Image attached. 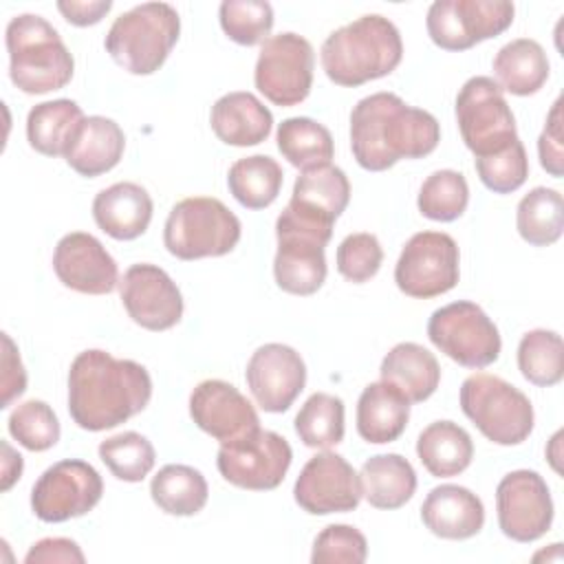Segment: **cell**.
<instances>
[{
	"label": "cell",
	"instance_id": "obj_1",
	"mask_svg": "<svg viewBox=\"0 0 564 564\" xmlns=\"http://www.w3.org/2000/svg\"><path fill=\"white\" fill-rule=\"evenodd\" d=\"M150 397V372L132 359L90 348L70 364L68 414L82 430H112L145 410Z\"/></svg>",
	"mask_w": 564,
	"mask_h": 564
},
{
	"label": "cell",
	"instance_id": "obj_2",
	"mask_svg": "<svg viewBox=\"0 0 564 564\" xmlns=\"http://www.w3.org/2000/svg\"><path fill=\"white\" fill-rule=\"evenodd\" d=\"M441 126L434 115L408 106L394 93H375L350 112V148L368 172H383L401 159H421L436 150Z\"/></svg>",
	"mask_w": 564,
	"mask_h": 564
},
{
	"label": "cell",
	"instance_id": "obj_3",
	"mask_svg": "<svg viewBox=\"0 0 564 564\" xmlns=\"http://www.w3.org/2000/svg\"><path fill=\"white\" fill-rule=\"evenodd\" d=\"M403 57L401 33L388 18L368 13L333 31L319 51L326 77L346 88L390 75Z\"/></svg>",
	"mask_w": 564,
	"mask_h": 564
},
{
	"label": "cell",
	"instance_id": "obj_4",
	"mask_svg": "<svg viewBox=\"0 0 564 564\" xmlns=\"http://www.w3.org/2000/svg\"><path fill=\"white\" fill-rule=\"evenodd\" d=\"M9 77L26 95L64 88L73 79L75 59L57 29L42 15L22 13L7 24Z\"/></svg>",
	"mask_w": 564,
	"mask_h": 564
},
{
	"label": "cell",
	"instance_id": "obj_5",
	"mask_svg": "<svg viewBox=\"0 0 564 564\" xmlns=\"http://www.w3.org/2000/svg\"><path fill=\"white\" fill-rule=\"evenodd\" d=\"M181 33V18L167 2H143L115 18L106 51L132 75H152L167 59Z\"/></svg>",
	"mask_w": 564,
	"mask_h": 564
},
{
	"label": "cell",
	"instance_id": "obj_6",
	"mask_svg": "<svg viewBox=\"0 0 564 564\" xmlns=\"http://www.w3.org/2000/svg\"><path fill=\"white\" fill-rule=\"evenodd\" d=\"M238 216L218 198L192 196L178 200L165 220L163 245L178 260L218 258L240 240Z\"/></svg>",
	"mask_w": 564,
	"mask_h": 564
},
{
	"label": "cell",
	"instance_id": "obj_7",
	"mask_svg": "<svg viewBox=\"0 0 564 564\" xmlns=\"http://www.w3.org/2000/svg\"><path fill=\"white\" fill-rule=\"evenodd\" d=\"M460 410L496 445H520L533 432V405L509 381L476 372L460 386Z\"/></svg>",
	"mask_w": 564,
	"mask_h": 564
},
{
	"label": "cell",
	"instance_id": "obj_8",
	"mask_svg": "<svg viewBox=\"0 0 564 564\" xmlns=\"http://www.w3.org/2000/svg\"><path fill=\"white\" fill-rule=\"evenodd\" d=\"M333 236V225L300 216L284 207L275 220L278 251L273 258V278L291 295H313L326 280L324 247Z\"/></svg>",
	"mask_w": 564,
	"mask_h": 564
},
{
	"label": "cell",
	"instance_id": "obj_9",
	"mask_svg": "<svg viewBox=\"0 0 564 564\" xmlns=\"http://www.w3.org/2000/svg\"><path fill=\"white\" fill-rule=\"evenodd\" d=\"M456 123L476 159L502 152L518 139L516 117L502 88L485 75L467 79L458 90Z\"/></svg>",
	"mask_w": 564,
	"mask_h": 564
},
{
	"label": "cell",
	"instance_id": "obj_10",
	"mask_svg": "<svg viewBox=\"0 0 564 564\" xmlns=\"http://www.w3.org/2000/svg\"><path fill=\"white\" fill-rule=\"evenodd\" d=\"M430 341L465 368H487L500 357V333L487 313L467 300L436 308L427 322Z\"/></svg>",
	"mask_w": 564,
	"mask_h": 564
},
{
	"label": "cell",
	"instance_id": "obj_11",
	"mask_svg": "<svg viewBox=\"0 0 564 564\" xmlns=\"http://www.w3.org/2000/svg\"><path fill=\"white\" fill-rule=\"evenodd\" d=\"M313 66L315 53L306 37L291 31L271 35L260 46L253 82L271 104L291 108L308 97Z\"/></svg>",
	"mask_w": 564,
	"mask_h": 564
},
{
	"label": "cell",
	"instance_id": "obj_12",
	"mask_svg": "<svg viewBox=\"0 0 564 564\" xmlns=\"http://www.w3.org/2000/svg\"><path fill=\"white\" fill-rule=\"evenodd\" d=\"M507 0H436L427 9L430 40L443 51H467L505 33L513 22Z\"/></svg>",
	"mask_w": 564,
	"mask_h": 564
},
{
	"label": "cell",
	"instance_id": "obj_13",
	"mask_svg": "<svg viewBox=\"0 0 564 564\" xmlns=\"http://www.w3.org/2000/svg\"><path fill=\"white\" fill-rule=\"evenodd\" d=\"M458 245L443 231L414 234L394 267V282L401 293L430 300L452 291L458 282Z\"/></svg>",
	"mask_w": 564,
	"mask_h": 564
},
{
	"label": "cell",
	"instance_id": "obj_14",
	"mask_svg": "<svg viewBox=\"0 0 564 564\" xmlns=\"http://www.w3.org/2000/svg\"><path fill=\"white\" fill-rule=\"evenodd\" d=\"M293 460V449L284 436L271 430H258L240 441L225 443L218 449L216 467L220 476L240 489H275Z\"/></svg>",
	"mask_w": 564,
	"mask_h": 564
},
{
	"label": "cell",
	"instance_id": "obj_15",
	"mask_svg": "<svg viewBox=\"0 0 564 564\" xmlns=\"http://www.w3.org/2000/svg\"><path fill=\"white\" fill-rule=\"evenodd\" d=\"M104 494L99 471L77 458L51 465L31 489V509L42 522H66L86 516Z\"/></svg>",
	"mask_w": 564,
	"mask_h": 564
},
{
	"label": "cell",
	"instance_id": "obj_16",
	"mask_svg": "<svg viewBox=\"0 0 564 564\" xmlns=\"http://www.w3.org/2000/svg\"><path fill=\"white\" fill-rule=\"evenodd\" d=\"M500 531L516 542L540 540L553 522V500L546 480L531 469L509 471L496 487Z\"/></svg>",
	"mask_w": 564,
	"mask_h": 564
},
{
	"label": "cell",
	"instance_id": "obj_17",
	"mask_svg": "<svg viewBox=\"0 0 564 564\" xmlns=\"http://www.w3.org/2000/svg\"><path fill=\"white\" fill-rule=\"evenodd\" d=\"M293 498L311 516L355 511L361 500L359 474L344 456L326 449L302 467Z\"/></svg>",
	"mask_w": 564,
	"mask_h": 564
},
{
	"label": "cell",
	"instance_id": "obj_18",
	"mask_svg": "<svg viewBox=\"0 0 564 564\" xmlns=\"http://www.w3.org/2000/svg\"><path fill=\"white\" fill-rule=\"evenodd\" d=\"M119 295L130 319L145 330H167L183 317V295L156 264H132L119 282Z\"/></svg>",
	"mask_w": 564,
	"mask_h": 564
},
{
	"label": "cell",
	"instance_id": "obj_19",
	"mask_svg": "<svg viewBox=\"0 0 564 564\" xmlns=\"http://www.w3.org/2000/svg\"><path fill=\"white\" fill-rule=\"evenodd\" d=\"M192 421L220 445L240 441L260 430L251 401L223 379H205L189 394Z\"/></svg>",
	"mask_w": 564,
	"mask_h": 564
},
{
	"label": "cell",
	"instance_id": "obj_20",
	"mask_svg": "<svg viewBox=\"0 0 564 564\" xmlns=\"http://www.w3.org/2000/svg\"><path fill=\"white\" fill-rule=\"evenodd\" d=\"M249 392L264 412H286L306 386V366L286 344L260 346L245 370Z\"/></svg>",
	"mask_w": 564,
	"mask_h": 564
},
{
	"label": "cell",
	"instance_id": "obj_21",
	"mask_svg": "<svg viewBox=\"0 0 564 564\" xmlns=\"http://www.w3.org/2000/svg\"><path fill=\"white\" fill-rule=\"evenodd\" d=\"M53 271L66 289L86 295H106L119 284L115 258L86 231H73L59 238L53 251Z\"/></svg>",
	"mask_w": 564,
	"mask_h": 564
},
{
	"label": "cell",
	"instance_id": "obj_22",
	"mask_svg": "<svg viewBox=\"0 0 564 564\" xmlns=\"http://www.w3.org/2000/svg\"><path fill=\"white\" fill-rule=\"evenodd\" d=\"M421 520L443 540H467L482 529L485 507L467 487L438 485L423 500Z\"/></svg>",
	"mask_w": 564,
	"mask_h": 564
},
{
	"label": "cell",
	"instance_id": "obj_23",
	"mask_svg": "<svg viewBox=\"0 0 564 564\" xmlns=\"http://www.w3.org/2000/svg\"><path fill=\"white\" fill-rule=\"evenodd\" d=\"M152 198L139 183L121 181L101 189L93 200V218L115 240H134L152 220Z\"/></svg>",
	"mask_w": 564,
	"mask_h": 564
},
{
	"label": "cell",
	"instance_id": "obj_24",
	"mask_svg": "<svg viewBox=\"0 0 564 564\" xmlns=\"http://www.w3.org/2000/svg\"><path fill=\"white\" fill-rule=\"evenodd\" d=\"M350 200V183L344 170L333 163L302 170L295 178L286 207L311 220L335 225Z\"/></svg>",
	"mask_w": 564,
	"mask_h": 564
},
{
	"label": "cell",
	"instance_id": "obj_25",
	"mask_svg": "<svg viewBox=\"0 0 564 564\" xmlns=\"http://www.w3.org/2000/svg\"><path fill=\"white\" fill-rule=\"evenodd\" d=\"M209 123L223 143L247 148L262 143L271 134L273 115L253 93L236 90L216 99Z\"/></svg>",
	"mask_w": 564,
	"mask_h": 564
},
{
	"label": "cell",
	"instance_id": "obj_26",
	"mask_svg": "<svg viewBox=\"0 0 564 564\" xmlns=\"http://www.w3.org/2000/svg\"><path fill=\"white\" fill-rule=\"evenodd\" d=\"M126 137L117 121L108 117H86L66 150V163L86 178L110 172L123 156Z\"/></svg>",
	"mask_w": 564,
	"mask_h": 564
},
{
	"label": "cell",
	"instance_id": "obj_27",
	"mask_svg": "<svg viewBox=\"0 0 564 564\" xmlns=\"http://www.w3.org/2000/svg\"><path fill=\"white\" fill-rule=\"evenodd\" d=\"M410 421V401L388 381L364 388L357 401V432L366 443L383 445L397 441Z\"/></svg>",
	"mask_w": 564,
	"mask_h": 564
},
{
	"label": "cell",
	"instance_id": "obj_28",
	"mask_svg": "<svg viewBox=\"0 0 564 564\" xmlns=\"http://www.w3.org/2000/svg\"><path fill=\"white\" fill-rule=\"evenodd\" d=\"M381 381L399 388L410 403L430 399L441 383V366L436 357L414 341H401L390 348L379 368Z\"/></svg>",
	"mask_w": 564,
	"mask_h": 564
},
{
	"label": "cell",
	"instance_id": "obj_29",
	"mask_svg": "<svg viewBox=\"0 0 564 564\" xmlns=\"http://www.w3.org/2000/svg\"><path fill=\"white\" fill-rule=\"evenodd\" d=\"M361 498L375 509H399L416 491V471L401 454L370 456L359 471Z\"/></svg>",
	"mask_w": 564,
	"mask_h": 564
},
{
	"label": "cell",
	"instance_id": "obj_30",
	"mask_svg": "<svg viewBox=\"0 0 564 564\" xmlns=\"http://www.w3.org/2000/svg\"><path fill=\"white\" fill-rule=\"evenodd\" d=\"M416 454L434 478L463 474L474 458V443L467 430L454 421H434L416 438Z\"/></svg>",
	"mask_w": 564,
	"mask_h": 564
},
{
	"label": "cell",
	"instance_id": "obj_31",
	"mask_svg": "<svg viewBox=\"0 0 564 564\" xmlns=\"http://www.w3.org/2000/svg\"><path fill=\"white\" fill-rule=\"evenodd\" d=\"M84 119L82 108L73 99L42 101L26 117L29 145L44 156H64Z\"/></svg>",
	"mask_w": 564,
	"mask_h": 564
},
{
	"label": "cell",
	"instance_id": "obj_32",
	"mask_svg": "<svg viewBox=\"0 0 564 564\" xmlns=\"http://www.w3.org/2000/svg\"><path fill=\"white\" fill-rule=\"evenodd\" d=\"M494 73L502 90L527 97L538 93L549 79V57L535 40L518 37L496 53Z\"/></svg>",
	"mask_w": 564,
	"mask_h": 564
},
{
	"label": "cell",
	"instance_id": "obj_33",
	"mask_svg": "<svg viewBox=\"0 0 564 564\" xmlns=\"http://www.w3.org/2000/svg\"><path fill=\"white\" fill-rule=\"evenodd\" d=\"M154 505L167 516H194L207 505V480L189 465H165L150 482Z\"/></svg>",
	"mask_w": 564,
	"mask_h": 564
},
{
	"label": "cell",
	"instance_id": "obj_34",
	"mask_svg": "<svg viewBox=\"0 0 564 564\" xmlns=\"http://www.w3.org/2000/svg\"><path fill=\"white\" fill-rule=\"evenodd\" d=\"M282 167L267 154H251L238 159L227 174L231 196L247 209L269 207L282 189Z\"/></svg>",
	"mask_w": 564,
	"mask_h": 564
},
{
	"label": "cell",
	"instance_id": "obj_35",
	"mask_svg": "<svg viewBox=\"0 0 564 564\" xmlns=\"http://www.w3.org/2000/svg\"><path fill=\"white\" fill-rule=\"evenodd\" d=\"M275 141L282 156L300 170L326 165L335 154V143L328 128L311 117L284 119L278 126Z\"/></svg>",
	"mask_w": 564,
	"mask_h": 564
},
{
	"label": "cell",
	"instance_id": "obj_36",
	"mask_svg": "<svg viewBox=\"0 0 564 564\" xmlns=\"http://www.w3.org/2000/svg\"><path fill=\"white\" fill-rule=\"evenodd\" d=\"M516 227L522 240L533 247H549L564 229V200L553 187H533L522 196L516 212Z\"/></svg>",
	"mask_w": 564,
	"mask_h": 564
},
{
	"label": "cell",
	"instance_id": "obj_37",
	"mask_svg": "<svg viewBox=\"0 0 564 564\" xmlns=\"http://www.w3.org/2000/svg\"><path fill=\"white\" fill-rule=\"evenodd\" d=\"M518 368L522 377L540 388H549L564 377V344L555 330L535 328L518 344Z\"/></svg>",
	"mask_w": 564,
	"mask_h": 564
},
{
	"label": "cell",
	"instance_id": "obj_38",
	"mask_svg": "<svg viewBox=\"0 0 564 564\" xmlns=\"http://www.w3.org/2000/svg\"><path fill=\"white\" fill-rule=\"evenodd\" d=\"M295 434L306 447L330 449L344 438V401L328 392L311 394L295 414Z\"/></svg>",
	"mask_w": 564,
	"mask_h": 564
},
{
	"label": "cell",
	"instance_id": "obj_39",
	"mask_svg": "<svg viewBox=\"0 0 564 564\" xmlns=\"http://www.w3.org/2000/svg\"><path fill=\"white\" fill-rule=\"evenodd\" d=\"M469 203V185L456 170L432 172L419 189V212L438 223H452L460 218Z\"/></svg>",
	"mask_w": 564,
	"mask_h": 564
},
{
	"label": "cell",
	"instance_id": "obj_40",
	"mask_svg": "<svg viewBox=\"0 0 564 564\" xmlns=\"http://www.w3.org/2000/svg\"><path fill=\"white\" fill-rule=\"evenodd\" d=\"M99 458L115 478L141 482L152 471L156 454L143 434L121 432L99 443Z\"/></svg>",
	"mask_w": 564,
	"mask_h": 564
},
{
	"label": "cell",
	"instance_id": "obj_41",
	"mask_svg": "<svg viewBox=\"0 0 564 564\" xmlns=\"http://www.w3.org/2000/svg\"><path fill=\"white\" fill-rule=\"evenodd\" d=\"M218 20L229 40L253 46L264 42L271 33L273 9L264 0H225L220 2Z\"/></svg>",
	"mask_w": 564,
	"mask_h": 564
},
{
	"label": "cell",
	"instance_id": "obj_42",
	"mask_svg": "<svg viewBox=\"0 0 564 564\" xmlns=\"http://www.w3.org/2000/svg\"><path fill=\"white\" fill-rule=\"evenodd\" d=\"M9 434L29 452H46L59 441V421L48 403L31 399L11 412Z\"/></svg>",
	"mask_w": 564,
	"mask_h": 564
},
{
	"label": "cell",
	"instance_id": "obj_43",
	"mask_svg": "<svg viewBox=\"0 0 564 564\" xmlns=\"http://www.w3.org/2000/svg\"><path fill=\"white\" fill-rule=\"evenodd\" d=\"M480 183L494 194H511L520 189L529 176V159L520 139L502 152L474 159Z\"/></svg>",
	"mask_w": 564,
	"mask_h": 564
},
{
	"label": "cell",
	"instance_id": "obj_44",
	"mask_svg": "<svg viewBox=\"0 0 564 564\" xmlns=\"http://www.w3.org/2000/svg\"><path fill=\"white\" fill-rule=\"evenodd\" d=\"M368 557L366 535L350 524L324 527L315 542L311 562L313 564H361Z\"/></svg>",
	"mask_w": 564,
	"mask_h": 564
},
{
	"label": "cell",
	"instance_id": "obj_45",
	"mask_svg": "<svg viewBox=\"0 0 564 564\" xmlns=\"http://www.w3.org/2000/svg\"><path fill=\"white\" fill-rule=\"evenodd\" d=\"M381 262L383 249L375 234H350L337 247V271L352 284H361L375 278Z\"/></svg>",
	"mask_w": 564,
	"mask_h": 564
},
{
	"label": "cell",
	"instance_id": "obj_46",
	"mask_svg": "<svg viewBox=\"0 0 564 564\" xmlns=\"http://www.w3.org/2000/svg\"><path fill=\"white\" fill-rule=\"evenodd\" d=\"M540 165L555 178L564 174V141H562V99H555L546 123L538 139Z\"/></svg>",
	"mask_w": 564,
	"mask_h": 564
},
{
	"label": "cell",
	"instance_id": "obj_47",
	"mask_svg": "<svg viewBox=\"0 0 564 564\" xmlns=\"http://www.w3.org/2000/svg\"><path fill=\"white\" fill-rule=\"evenodd\" d=\"M86 557L82 553V549L77 546V542L68 540V538H44L40 542H35L29 553L24 555L26 564H55V562H64V564H82Z\"/></svg>",
	"mask_w": 564,
	"mask_h": 564
},
{
	"label": "cell",
	"instance_id": "obj_48",
	"mask_svg": "<svg viewBox=\"0 0 564 564\" xmlns=\"http://www.w3.org/2000/svg\"><path fill=\"white\" fill-rule=\"evenodd\" d=\"M2 344H4V350H2V405L0 408H9L11 401L26 390V372L20 361L15 344L7 333H2Z\"/></svg>",
	"mask_w": 564,
	"mask_h": 564
},
{
	"label": "cell",
	"instance_id": "obj_49",
	"mask_svg": "<svg viewBox=\"0 0 564 564\" xmlns=\"http://www.w3.org/2000/svg\"><path fill=\"white\" fill-rule=\"evenodd\" d=\"M57 9L66 22L75 26H90V24H97L112 9V2L110 0H90V2L59 0Z\"/></svg>",
	"mask_w": 564,
	"mask_h": 564
},
{
	"label": "cell",
	"instance_id": "obj_50",
	"mask_svg": "<svg viewBox=\"0 0 564 564\" xmlns=\"http://www.w3.org/2000/svg\"><path fill=\"white\" fill-rule=\"evenodd\" d=\"M2 449H4V471H2V489H11V485L20 478L22 474V456L15 454L11 449L9 443H2Z\"/></svg>",
	"mask_w": 564,
	"mask_h": 564
}]
</instances>
